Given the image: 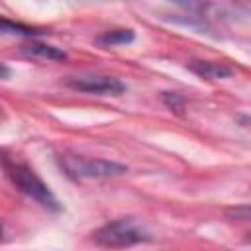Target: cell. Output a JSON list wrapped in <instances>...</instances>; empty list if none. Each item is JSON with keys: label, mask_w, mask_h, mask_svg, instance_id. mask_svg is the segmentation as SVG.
Listing matches in <instances>:
<instances>
[{"label": "cell", "mask_w": 251, "mask_h": 251, "mask_svg": "<svg viewBox=\"0 0 251 251\" xmlns=\"http://www.w3.org/2000/svg\"><path fill=\"white\" fill-rule=\"evenodd\" d=\"M92 239L102 247L122 249L151 241V233L133 218H120L98 227L92 233Z\"/></svg>", "instance_id": "6da1fadb"}, {"label": "cell", "mask_w": 251, "mask_h": 251, "mask_svg": "<svg viewBox=\"0 0 251 251\" xmlns=\"http://www.w3.org/2000/svg\"><path fill=\"white\" fill-rule=\"evenodd\" d=\"M59 165L65 171V175L73 180H92V178H110L127 173V167L116 161L106 159H94L84 155H73L63 153L59 155Z\"/></svg>", "instance_id": "7a4b0ae2"}, {"label": "cell", "mask_w": 251, "mask_h": 251, "mask_svg": "<svg viewBox=\"0 0 251 251\" xmlns=\"http://www.w3.org/2000/svg\"><path fill=\"white\" fill-rule=\"evenodd\" d=\"M6 173L12 180V184L24 192L25 196H29L31 200H35L37 204L45 206L47 210L59 212L61 204L55 198V194L51 192V188L37 176V173L25 165H18V163H6Z\"/></svg>", "instance_id": "3957f363"}, {"label": "cell", "mask_w": 251, "mask_h": 251, "mask_svg": "<svg viewBox=\"0 0 251 251\" xmlns=\"http://www.w3.org/2000/svg\"><path fill=\"white\" fill-rule=\"evenodd\" d=\"M73 90L86 92V94H96V96H120L126 92V84L120 78L108 76V75H84V76H75L67 82Z\"/></svg>", "instance_id": "277c9868"}, {"label": "cell", "mask_w": 251, "mask_h": 251, "mask_svg": "<svg viewBox=\"0 0 251 251\" xmlns=\"http://www.w3.org/2000/svg\"><path fill=\"white\" fill-rule=\"evenodd\" d=\"M188 67L192 73H196L200 78H206V80H220L231 75L229 67L222 63H212V61H192Z\"/></svg>", "instance_id": "5b68a950"}, {"label": "cell", "mask_w": 251, "mask_h": 251, "mask_svg": "<svg viewBox=\"0 0 251 251\" xmlns=\"http://www.w3.org/2000/svg\"><path fill=\"white\" fill-rule=\"evenodd\" d=\"M24 53L35 59H45V61H65L67 53L59 47L47 45V43H39V41H31L27 45H24Z\"/></svg>", "instance_id": "8992f818"}, {"label": "cell", "mask_w": 251, "mask_h": 251, "mask_svg": "<svg viewBox=\"0 0 251 251\" xmlns=\"http://www.w3.org/2000/svg\"><path fill=\"white\" fill-rule=\"evenodd\" d=\"M133 39H135V33L131 29H112V31L102 33L96 39V43L102 47H116V45H127Z\"/></svg>", "instance_id": "52a82bcc"}, {"label": "cell", "mask_w": 251, "mask_h": 251, "mask_svg": "<svg viewBox=\"0 0 251 251\" xmlns=\"http://www.w3.org/2000/svg\"><path fill=\"white\" fill-rule=\"evenodd\" d=\"M43 31L35 29V27H29V25H24V24H16L12 20H6V18H0V35H24V37H33V35H39Z\"/></svg>", "instance_id": "ba28073f"}, {"label": "cell", "mask_w": 251, "mask_h": 251, "mask_svg": "<svg viewBox=\"0 0 251 251\" xmlns=\"http://www.w3.org/2000/svg\"><path fill=\"white\" fill-rule=\"evenodd\" d=\"M163 100H165V104L169 106V108H173V110H182V104H184V100L180 98V94H176V92H165L163 94Z\"/></svg>", "instance_id": "9c48e42d"}, {"label": "cell", "mask_w": 251, "mask_h": 251, "mask_svg": "<svg viewBox=\"0 0 251 251\" xmlns=\"http://www.w3.org/2000/svg\"><path fill=\"white\" fill-rule=\"evenodd\" d=\"M10 75H12V69H10L6 63H2V61H0V80L10 78Z\"/></svg>", "instance_id": "30bf717a"}, {"label": "cell", "mask_w": 251, "mask_h": 251, "mask_svg": "<svg viewBox=\"0 0 251 251\" xmlns=\"http://www.w3.org/2000/svg\"><path fill=\"white\" fill-rule=\"evenodd\" d=\"M2 235H4V229H2V226H0V239H2Z\"/></svg>", "instance_id": "8fae6325"}]
</instances>
